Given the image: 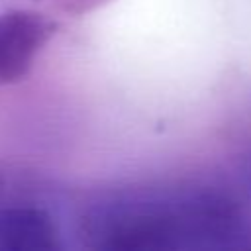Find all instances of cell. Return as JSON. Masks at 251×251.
Returning <instances> with one entry per match:
<instances>
[{"label":"cell","instance_id":"1","mask_svg":"<svg viewBox=\"0 0 251 251\" xmlns=\"http://www.w3.org/2000/svg\"><path fill=\"white\" fill-rule=\"evenodd\" d=\"M80 233L96 249L227 247L241 233V210L237 198L218 184L124 186L86 204Z\"/></svg>","mask_w":251,"mask_h":251},{"label":"cell","instance_id":"2","mask_svg":"<svg viewBox=\"0 0 251 251\" xmlns=\"http://www.w3.org/2000/svg\"><path fill=\"white\" fill-rule=\"evenodd\" d=\"M53 33V24L35 12L0 14V84L22 80L39 49Z\"/></svg>","mask_w":251,"mask_h":251},{"label":"cell","instance_id":"3","mask_svg":"<svg viewBox=\"0 0 251 251\" xmlns=\"http://www.w3.org/2000/svg\"><path fill=\"white\" fill-rule=\"evenodd\" d=\"M59 247V231L53 218L35 206L0 208L2 251H51Z\"/></svg>","mask_w":251,"mask_h":251},{"label":"cell","instance_id":"4","mask_svg":"<svg viewBox=\"0 0 251 251\" xmlns=\"http://www.w3.org/2000/svg\"><path fill=\"white\" fill-rule=\"evenodd\" d=\"M249 175H251V173H249Z\"/></svg>","mask_w":251,"mask_h":251}]
</instances>
